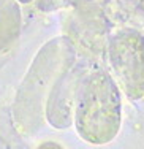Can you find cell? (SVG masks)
Instances as JSON below:
<instances>
[{
    "label": "cell",
    "mask_w": 144,
    "mask_h": 149,
    "mask_svg": "<svg viewBox=\"0 0 144 149\" xmlns=\"http://www.w3.org/2000/svg\"><path fill=\"white\" fill-rule=\"evenodd\" d=\"M44 149H57V148H54V146H49V148H44Z\"/></svg>",
    "instance_id": "obj_1"
}]
</instances>
